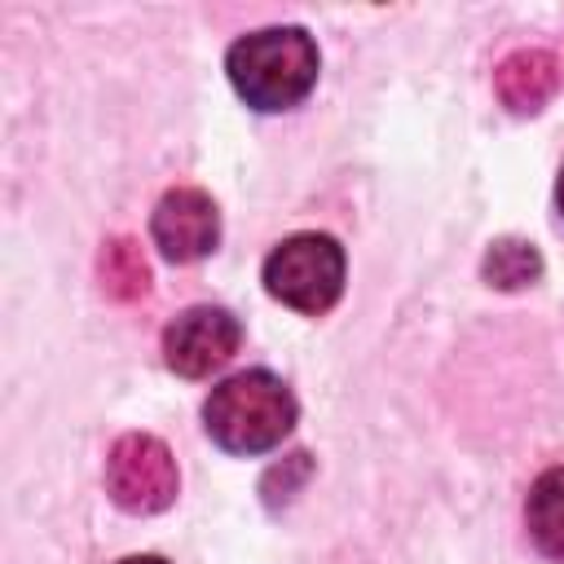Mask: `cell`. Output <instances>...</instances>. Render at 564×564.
<instances>
[{"instance_id":"cell-6","label":"cell","mask_w":564,"mask_h":564,"mask_svg":"<svg viewBox=\"0 0 564 564\" xmlns=\"http://www.w3.org/2000/svg\"><path fill=\"white\" fill-rule=\"evenodd\" d=\"M150 238L172 264H194L216 251L220 242V212L207 189L198 185H176L159 198L150 216Z\"/></svg>"},{"instance_id":"cell-2","label":"cell","mask_w":564,"mask_h":564,"mask_svg":"<svg viewBox=\"0 0 564 564\" xmlns=\"http://www.w3.org/2000/svg\"><path fill=\"white\" fill-rule=\"evenodd\" d=\"M295 397L291 388L269 370H242L212 388L203 401V427L207 436L229 454H264L286 441L295 427Z\"/></svg>"},{"instance_id":"cell-9","label":"cell","mask_w":564,"mask_h":564,"mask_svg":"<svg viewBox=\"0 0 564 564\" xmlns=\"http://www.w3.org/2000/svg\"><path fill=\"white\" fill-rule=\"evenodd\" d=\"M97 278L110 300H137L150 291V264L132 238H110L97 256Z\"/></svg>"},{"instance_id":"cell-4","label":"cell","mask_w":564,"mask_h":564,"mask_svg":"<svg viewBox=\"0 0 564 564\" xmlns=\"http://www.w3.org/2000/svg\"><path fill=\"white\" fill-rule=\"evenodd\" d=\"M181 471L172 449L150 432H128L106 454V494L128 516H154L176 502Z\"/></svg>"},{"instance_id":"cell-7","label":"cell","mask_w":564,"mask_h":564,"mask_svg":"<svg viewBox=\"0 0 564 564\" xmlns=\"http://www.w3.org/2000/svg\"><path fill=\"white\" fill-rule=\"evenodd\" d=\"M494 88L511 115H538L560 88V62L546 48H516L498 62Z\"/></svg>"},{"instance_id":"cell-10","label":"cell","mask_w":564,"mask_h":564,"mask_svg":"<svg viewBox=\"0 0 564 564\" xmlns=\"http://www.w3.org/2000/svg\"><path fill=\"white\" fill-rule=\"evenodd\" d=\"M480 273H485V282L498 286V291H520V286L538 282L542 256H538V247L524 242V238H498V242L485 251Z\"/></svg>"},{"instance_id":"cell-1","label":"cell","mask_w":564,"mask_h":564,"mask_svg":"<svg viewBox=\"0 0 564 564\" xmlns=\"http://www.w3.org/2000/svg\"><path fill=\"white\" fill-rule=\"evenodd\" d=\"M317 44L304 26H260L225 53L234 93L264 115L300 106L317 84Z\"/></svg>"},{"instance_id":"cell-11","label":"cell","mask_w":564,"mask_h":564,"mask_svg":"<svg viewBox=\"0 0 564 564\" xmlns=\"http://www.w3.org/2000/svg\"><path fill=\"white\" fill-rule=\"evenodd\" d=\"M119 564H167L163 555H128V560H119Z\"/></svg>"},{"instance_id":"cell-12","label":"cell","mask_w":564,"mask_h":564,"mask_svg":"<svg viewBox=\"0 0 564 564\" xmlns=\"http://www.w3.org/2000/svg\"><path fill=\"white\" fill-rule=\"evenodd\" d=\"M555 203H560V212H564V167H560V185H555Z\"/></svg>"},{"instance_id":"cell-8","label":"cell","mask_w":564,"mask_h":564,"mask_svg":"<svg viewBox=\"0 0 564 564\" xmlns=\"http://www.w3.org/2000/svg\"><path fill=\"white\" fill-rule=\"evenodd\" d=\"M524 524L533 546L564 564V467H551L533 480L524 502Z\"/></svg>"},{"instance_id":"cell-3","label":"cell","mask_w":564,"mask_h":564,"mask_svg":"<svg viewBox=\"0 0 564 564\" xmlns=\"http://www.w3.org/2000/svg\"><path fill=\"white\" fill-rule=\"evenodd\" d=\"M264 291L295 313H326L344 295V247L330 234H291L264 260Z\"/></svg>"},{"instance_id":"cell-5","label":"cell","mask_w":564,"mask_h":564,"mask_svg":"<svg viewBox=\"0 0 564 564\" xmlns=\"http://www.w3.org/2000/svg\"><path fill=\"white\" fill-rule=\"evenodd\" d=\"M242 344V326L220 304H194L163 330V361L181 379H207Z\"/></svg>"}]
</instances>
